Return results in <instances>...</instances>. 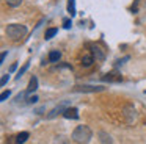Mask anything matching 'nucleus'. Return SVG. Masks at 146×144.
<instances>
[{"mask_svg": "<svg viewBox=\"0 0 146 144\" xmlns=\"http://www.w3.org/2000/svg\"><path fill=\"white\" fill-rule=\"evenodd\" d=\"M104 86H91V85H82V86H74V92H101L104 91Z\"/></svg>", "mask_w": 146, "mask_h": 144, "instance_id": "20e7f679", "label": "nucleus"}, {"mask_svg": "<svg viewBox=\"0 0 146 144\" xmlns=\"http://www.w3.org/2000/svg\"><path fill=\"white\" fill-rule=\"evenodd\" d=\"M38 89V78L33 75L32 78H30V81H29V86H27V92H33V91H36Z\"/></svg>", "mask_w": 146, "mask_h": 144, "instance_id": "9b49d317", "label": "nucleus"}, {"mask_svg": "<svg viewBox=\"0 0 146 144\" xmlns=\"http://www.w3.org/2000/svg\"><path fill=\"white\" fill-rule=\"evenodd\" d=\"M93 138V131L88 125H77L72 131V141L77 144H88Z\"/></svg>", "mask_w": 146, "mask_h": 144, "instance_id": "f257e3e1", "label": "nucleus"}, {"mask_svg": "<svg viewBox=\"0 0 146 144\" xmlns=\"http://www.w3.org/2000/svg\"><path fill=\"white\" fill-rule=\"evenodd\" d=\"M99 141L102 144H113V138L107 133V131H99Z\"/></svg>", "mask_w": 146, "mask_h": 144, "instance_id": "9d476101", "label": "nucleus"}, {"mask_svg": "<svg viewBox=\"0 0 146 144\" xmlns=\"http://www.w3.org/2000/svg\"><path fill=\"white\" fill-rule=\"evenodd\" d=\"M66 108H68V102H63L61 105H58L57 108H54L50 113H49V114H47V119H54L55 116H57V114H60V113L63 114V113H64V110H66Z\"/></svg>", "mask_w": 146, "mask_h": 144, "instance_id": "0eeeda50", "label": "nucleus"}, {"mask_svg": "<svg viewBox=\"0 0 146 144\" xmlns=\"http://www.w3.org/2000/svg\"><path fill=\"white\" fill-rule=\"evenodd\" d=\"M63 116L66 119H79V110L74 108V106H68V108L64 110Z\"/></svg>", "mask_w": 146, "mask_h": 144, "instance_id": "6e6552de", "label": "nucleus"}, {"mask_svg": "<svg viewBox=\"0 0 146 144\" xmlns=\"http://www.w3.org/2000/svg\"><path fill=\"white\" fill-rule=\"evenodd\" d=\"M123 118L126 119L127 124H133V121L137 119V110L133 108V105H130V103L124 105V108H123Z\"/></svg>", "mask_w": 146, "mask_h": 144, "instance_id": "7ed1b4c3", "label": "nucleus"}, {"mask_svg": "<svg viewBox=\"0 0 146 144\" xmlns=\"http://www.w3.org/2000/svg\"><path fill=\"white\" fill-rule=\"evenodd\" d=\"M5 58H7V50H5L3 53H2V59H0V61H2V63H5Z\"/></svg>", "mask_w": 146, "mask_h": 144, "instance_id": "b1692460", "label": "nucleus"}, {"mask_svg": "<svg viewBox=\"0 0 146 144\" xmlns=\"http://www.w3.org/2000/svg\"><path fill=\"white\" fill-rule=\"evenodd\" d=\"M7 144H17V139H16V136H8V141H7Z\"/></svg>", "mask_w": 146, "mask_h": 144, "instance_id": "412c9836", "label": "nucleus"}, {"mask_svg": "<svg viewBox=\"0 0 146 144\" xmlns=\"http://www.w3.org/2000/svg\"><path fill=\"white\" fill-rule=\"evenodd\" d=\"M80 64L83 66V67H90V66L93 64V63H94V56L91 55V53H85V55L82 56V59H80Z\"/></svg>", "mask_w": 146, "mask_h": 144, "instance_id": "1a4fd4ad", "label": "nucleus"}, {"mask_svg": "<svg viewBox=\"0 0 146 144\" xmlns=\"http://www.w3.org/2000/svg\"><path fill=\"white\" fill-rule=\"evenodd\" d=\"M68 13L71 14V17L76 16V0H68Z\"/></svg>", "mask_w": 146, "mask_h": 144, "instance_id": "4468645a", "label": "nucleus"}, {"mask_svg": "<svg viewBox=\"0 0 146 144\" xmlns=\"http://www.w3.org/2000/svg\"><path fill=\"white\" fill-rule=\"evenodd\" d=\"M38 97H36V96H33V97H30V99H29V103H36V102H38Z\"/></svg>", "mask_w": 146, "mask_h": 144, "instance_id": "4be33fe9", "label": "nucleus"}, {"mask_svg": "<svg viewBox=\"0 0 146 144\" xmlns=\"http://www.w3.org/2000/svg\"><path fill=\"white\" fill-rule=\"evenodd\" d=\"M30 133L29 131H21L19 135H16V139H17V144H24L27 139H29Z\"/></svg>", "mask_w": 146, "mask_h": 144, "instance_id": "f8f14e48", "label": "nucleus"}, {"mask_svg": "<svg viewBox=\"0 0 146 144\" xmlns=\"http://www.w3.org/2000/svg\"><path fill=\"white\" fill-rule=\"evenodd\" d=\"M90 49H91V55L94 56L98 61H104L105 59V53L101 50V47H98L96 44H90Z\"/></svg>", "mask_w": 146, "mask_h": 144, "instance_id": "423d86ee", "label": "nucleus"}, {"mask_svg": "<svg viewBox=\"0 0 146 144\" xmlns=\"http://www.w3.org/2000/svg\"><path fill=\"white\" fill-rule=\"evenodd\" d=\"M57 33H58V28H49L44 36H46V39H50V38H54Z\"/></svg>", "mask_w": 146, "mask_h": 144, "instance_id": "2eb2a0df", "label": "nucleus"}, {"mask_svg": "<svg viewBox=\"0 0 146 144\" xmlns=\"http://www.w3.org/2000/svg\"><path fill=\"white\" fill-rule=\"evenodd\" d=\"M16 69H17V63H14V64H11V67H10V72L16 71Z\"/></svg>", "mask_w": 146, "mask_h": 144, "instance_id": "5701e85b", "label": "nucleus"}, {"mask_svg": "<svg viewBox=\"0 0 146 144\" xmlns=\"http://www.w3.org/2000/svg\"><path fill=\"white\" fill-rule=\"evenodd\" d=\"M5 33H7V36L11 41H19L27 34V27L21 24H10L7 27V30H5Z\"/></svg>", "mask_w": 146, "mask_h": 144, "instance_id": "f03ea898", "label": "nucleus"}, {"mask_svg": "<svg viewBox=\"0 0 146 144\" xmlns=\"http://www.w3.org/2000/svg\"><path fill=\"white\" fill-rule=\"evenodd\" d=\"M5 2H7L8 5L11 6V8H17V6H21L22 0H5Z\"/></svg>", "mask_w": 146, "mask_h": 144, "instance_id": "dca6fc26", "label": "nucleus"}, {"mask_svg": "<svg viewBox=\"0 0 146 144\" xmlns=\"http://www.w3.org/2000/svg\"><path fill=\"white\" fill-rule=\"evenodd\" d=\"M71 25H72V22H71V19L64 17V19H63V27H64V28H71Z\"/></svg>", "mask_w": 146, "mask_h": 144, "instance_id": "a211bd4d", "label": "nucleus"}, {"mask_svg": "<svg viewBox=\"0 0 146 144\" xmlns=\"http://www.w3.org/2000/svg\"><path fill=\"white\" fill-rule=\"evenodd\" d=\"M10 96H11V92H10V91H3V92H2V96H0V100L3 102V100H7Z\"/></svg>", "mask_w": 146, "mask_h": 144, "instance_id": "6ab92c4d", "label": "nucleus"}, {"mask_svg": "<svg viewBox=\"0 0 146 144\" xmlns=\"http://www.w3.org/2000/svg\"><path fill=\"white\" fill-rule=\"evenodd\" d=\"M102 80L104 81H111V83H119V81H123V77H121L119 72L111 71V72H108V74H105L104 77H102Z\"/></svg>", "mask_w": 146, "mask_h": 144, "instance_id": "39448f33", "label": "nucleus"}, {"mask_svg": "<svg viewBox=\"0 0 146 144\" xmlns=\"http://www.w3.org/2000/svg\"><path fill=\"white\" fill-rule=\"evenodd\" d=\"M8 80H10V74H5L3 77H2V81H0V85H2V86H5Z\"/></svg>", "mask_w": 146, "mask_h": 144, "instance_id": "aec40b11", "label": "nucleus"}, {"mask_svg": "<svg viewBox=\"0 0 146 144\" xmlns=\"http://www.w3.org/2000/svg\"><path fill=\"white\" fill-rule=\"evenodd\" d=\"M29 66H30V63H25V64H24V67H21V69H19V72H17V77H16L17 80H19V78L22 77L24 74H25V71L29 69Z\"/></svg>", "mask_w": 146, "mask_h": 144, "instance_id": "f3484780", "label": "nucleus"}, {"mask_svg": "<svg viewBox=\"0 0 146 144\" xmlns=\"http://www.w3.org/2000/svg\"><path fill=\"white\" fill-rule=\"evenodd\" d=\"M60 58H61V53L58 52V50H52V52L49 53V61L50 63H57Z\"/></svg>", "mask_w": 146, "mask_h": 144, "instance_id": "ddd939ff", "label": "nucleus"}]
</instances>
